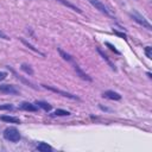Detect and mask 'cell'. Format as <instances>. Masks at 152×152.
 I'll return each mask as SVG.
<instances>
[{
  "instance_id": "7",
  "label": "cell",
  "mask_w": 152,
  "mask_h": 152,
  "mask_svg": "<svg viewBox=\"0 0 152 152\" xmlns=\"http://www.w3.org/2000/svg\"><path fill=\"white\" fill-rule=\"evenodd\" d=\"M19 108L23 110H27V112H37L38 107L36 106V103H30V102H21L19 104Z\"/></svg>"
},
{
  "instance_id": "19",
  "label": "cell",
  "mask_w": 152,
  "mask_h": 152,
  "mask_svg": "<svg viewBox=\"0 0 152 152\" xmlns=\"http://www.w3.org/2000/svg\"><path fill=\"white\" fill-rule=\"evenodd\" d=\"M104 45H106V46H108V48H109V49H110V50H112L113 52H115L116 55H120V52H119V51L116 50V48H115V46H114L113 44H110L109 42H106V43H104Z\"/></svg>"
},
{
  "instance_id": "23",
  "label": "cell",
  "mask_w": 152,
  "mask_h": 152,
  "mask_svg": "<svg viewBox=\"0 0 152 152\" xmlns=\"http://www.w3.org/2000/svg\"><path fill=\"white\" fill-rule=\"evenodd\" d=\"M6 76H7V72H5V71H0V81H4V80L6 78Z\"/></svg>"
},
{
  "instance_id": "13",
  "label": "cell",
  "mask_w": 152,
  "mask_h": 152,
  "mask_svg": "<svg viewBox=\"0 0 152 152\" xmlns=\"http://www.w3.org/2000/svg\"><path fill=\"white\" fill-rule=\"evenodd\" d=\"M2 121H5V122H11V124H20V120L18 119V118H15V116H10V115H2L1 118H0Z\"/></svg>"
},
{
  "instance_id": "18",
  "label": "cell",
  "mask_w": 152,
  "mask_h": 152,
  "mask_svg": "<svg viewBox=\"0 0 152 152\" xmlns=\"http://www.w3.org/2000/svg\"><path fill=\"white\" fill-rule=\"evenodd\" d=\"M14 106L11 103H6V104H0V110H13Z\"/></svg>"
},
{
  "instance_id": "4",
  "label": "cell",
  "mask_w": 152,
  "mask_h": 152,
  "mask_svg": "<svg viewBox=\"0 0 152 152\" xmlns=\"http://www.w3.org/2000/svg\"><path fill=\"white\" fill-rule=\"evenodd\" d=\"M88 1H89L96 10H99L101 13H104L106 15H110V13H109V11L107 10V7H106L100 0H88Z\"/></svg>"
},
{
  "instance_id": "12",
  "label": "cell",
  "mask_w": 152,
  "mask_h": 152,
  "mask_svg": "<svg viewBox=\"0 0 152 152\" xmlns=\"http://www.w3.org/2000/svg\"><path fill=\"white\" fill-rule=\"evenodd\" d=\"M36 106L39 107V108H42V109H44L45 112H50L52 109L51 104L48 103V102H44V101H36Z\"/></svg>"
},
{
  "instance_id": "14",
  "label": "cell",
  "mask_w": 152,
  "mask_h": 152,
  "mask_svg": "<svg viewBox=\"0 0 152 152\" xmlns=\"http://www.w3.org/2000/svg\"><path fill=\"white\" fill-rule=\"evenodd\" d=\"M37 150L40 151V152H51L52 151V147L50 145H48L46 142H39L37 145Z\"/></svg>"
},
{
  "instance_id": "17",
  "label": "cell",
  "mask_w": 152,
  "mask_h": 152,
  "mask_svg": "<svg viewBox=\"0 0 152 152\" xmlns=\"http://www.w3.org/2000/svg\"><path fill=\"white\" fill-rule=\"evenodd\" d=\"M52 115H55V116H68V115H70V113L68 110H64V109H56L52 113Z\"/></svg>"
},
{
  "instance_id": "1",
  "label": "cell",
  "mask_w": 152,
  "mask_h": 152,
  "mask_svg": "<svg viewBox=\"0 0 152 152\" xmlns=\"http://www.w3.org/2000/svg\"><path fill=\"white\" fill-rule=\"evenodd\" d=\"M4 138L8 141H12V142H17L20 140V133L19 131L15 128V127H7L5 131H4Z\"/></svg>"
},
{
  "instance_id": "5",
  "label": "cell",
  "mask_w": 152,
  "mask_h": 152,
  "mask_svg": "<svg viewBox=\"0 0 152 152\" xmlns=\"http://www.w3.org/2000/svg\"><path fill=\"white\" fill-rule=\"evenodd\" d=\"M72 66H74V69H75V71H76V74L82 78V80H84V81H88V82H91L93 80H91V77L90 76H88L80 66H78V64L75 62V63H72Z\"/></svg>"
},
{
  "instance_id": "3",
  "label": "cell",
  "mask_w": 152,
  "mask_h": 152,
  "mask_svg": "<svg viewBox=\"0 0 152 152\" xmlns=\"http://www.w3.org/2000/svg\"><path fill=\"white\" fill-rule=\"evenodd\" d=\"M42 86H43L45 89L51 90V91H53V93H56V94H59V95H62V96H64V97H69V99H71V100H80L78 96H76V95H74V94H70V93H68V91H64V90H61V89H57V88H55V87L46 86V84H42Z\"/></svg>"
},
{
  "instance_id": "20",
  "label": "cell",
  "mask_w": 152,
  "mask_h": 152,
  "mask_svg": "<svg viewBox=\"0 0 152 152\" xmlns=\"http://www.w3.org/2000/svg\"><path fill=\"white\" fill-rule=\"evenodd\" d=\"M145 55H146V57L147 58H152V48L151 46H146L145 48Z\"/></svg>"
},
{
  "instance_id": "11",
  "label": "cell",
  "mask_w": 152,
  "mask_h": 152,
  "mask_svg": "<svg viewBox=\"0 0 152 152\" xmlns=\"http://www.w3.org/2000/svg\"><path fill=\"white\" fill-rule=\"evenodd\" d=\"M97 52H99V53L101 55V57H102V58H103V59H104V61L108 63V65H109V66H110V68H112V69L115 71V70H116V68H115V65H114V64L110 62V59L108 58V56H107V55H106V53H104V52H103V51H102L100 48H97Z\"/></svg>"
},
{
  "instance_id": "22",
  "label": "cell",
  "mask_w": 152,
  "mask_h": 152,
  "mask_svg": "<svg viewBox=\"0 0 152 152\" xmlns=\"http://www.w3.org/2000/svg\"><path fill=\"white\" fill-rule=\"evenodd\" d=\"M0 38H2V39H5V40H10V37H8L7 34H5L2 31H0Z\"/></svg>"
},
{
  "instance_id": "21",
  "label": "cell",
  "mask_w": 152,
  "mask_h": 152,
  "mask_svg": "<svg viewBox=\"0 0 152 152\" xmlns=\"http://www.w3.org/2000/svg\"><path fill=\"white\" fill-rule=\"evenodd\" d=\"M113 32H114V34H116V36H119V37H121V38H124V39H127V38H126V34H125L124 32H119V31H116V30H114V28H113Z\"/></svg>"
},
{
  "instance_id": "8",
  "label": "cell",
  "mask_w": 152,
  "mask_h": 152,
  "mask_svg": "<svg viewBox=\"0 0 152 152\" xmlns=\"http://www.w3.org/2000/svg\"><path fill=\"white\" fill-rule=\"evenodd\" d=\"M102 96L106 97V99H109V100H114V101H118V100L121 99V95H120L119 93H116V91H113V90H107V91H104V93L102 94Z\"/></svg>"
},
{
  "instance_id": "2",
  "label": "cell",
  "mask_w": 152,
  "mask_h": 152,
  "mask_svg": "<svg viewBox=\"0 0 152 152\" xmlns=\"http://www.w3.org/2000/svg\"><path fill=\"white\" fill-rule=\"evenodd\" d=\"M129 15L133 18V20H134V21H137V23H138V24H140L141 26L146 27L147 30H151V28H152L151 24H150V23H148V21H147V20H146V19H145L140 13H138L137 11L131 12V13H129Z\"/></svg>"
},
{
  "instance_id": "15",
  "label": "cell",
  "mask_w": 152,
  "mask_h": 152,
  "mask_svg": "<svg viewBox=\"0 0 152 152\" xmlns=\"http://www.w3.org/2000/svg\"><path fill=\"white\" fill-rule=\"evenodd\" d=\"M19 39H20V42H21L23 44H25V45H26V46H27L28 49H31V50H32V51H34L36 53H38V55H40V56H43V57H44V53H43V52H40V51H39L38 49H36V48H34V46H33L32 44H30V43H28L27 40H25L24 38H19Z\"/></svg>"
},
{
  "instance_id": "16",
  "label": "cell",
  "mask_w": 152,
  "mask_h": 152,
  "mask_svg": "<svg viewBox=\"0 0 152 152\" xmlns=\"http://www.w3.org/2000/svg\"><path fill=\"white\" fill-rule=\"evenodd\" d=\"M20 68H21V70H23L25 74H27V75H30V76H32V75H33V70H32V68H31L28 64L23 63Z\"/></svg>"
},
{
  "instance_id": "9",
  "label": "cell",
  "mask_w": 152,
  "mask_h": 152,
  "mask_svg": "<svg viewBox=\"0 0 152 152\" xmlns=\"http://www.w3.org/2000/svg\"><path fill=\"white\" fill-rule=\"evenodd\" d=\"M57 51L59 52V55H61V57L63 58V59H65L66 62H69V63H75V61H74V58H72V56L71 55H69V53H66L65 51H63L62 49H59V48H57Z\"/></svg>"
},
{
  "instance_id": "10",
  "label": "cell",
  "mask_w": 152,
  "mask_h": 152,
  "mask_svg": "<svg viewBox=\"0 0 152 152\" xmlns=\"http://www.w3.org/2000/svg\"><path fill=\"white\" fill-rule=\"evenodd\" d=\"M58 2H61L62 5H64V6H66V7H69V8H71L72 11H76L77 13H82V11L77 7V6H75V5H72L71 2H69L68 0H57Z\"/></svg>"
},
{
  "instance_id": "6",
  "label": "cell",
  "mask_w": 152,
  "mask_h": 152,
  "mask_svg": "<svg viewBox=\"0 0 152 152\" xmlns=\"http://www.w3.org/2000/svg\"><path fill=\"white\" fill-rule=\"evenodd\" d=\"M0 91H2L5 94H11V95H18L19 94V91L14 88V86H11V84H1Z\"/></svg>"
}]
</instances>
